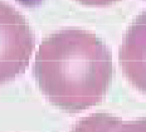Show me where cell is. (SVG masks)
<instances>
[{"label": "cell", "instance_id": "7a4b0ae2", "mask_svg": "<svg viewBox=\"0 0 146 132\" xmlns=\"http://www.w3.org/2000/svg\"><path fill=\"white\" fill-rule=\"evenodd\" d=\"M34 44V34L23 15L1 3V83L24 72Z\"/></svg>", "mask_w": 146, "mask_h": 132}, {"label": "cell", "instance_id": "3957f363", "mask_svg": "<svg viewBox=\"0 0 146 132\" xmlns=\"http://www.w3.org/2000/svg\"><path fill=\"white\" fill-rule=\"evenodd\" d=\"M118 62L126 78L146 94V10L127 28L118 50Z\"/></svg>", "mask_w": 146, "mask_h": 132}, {"label": "cell", "instance_id": "5b68a950", "mask_svg": "<svg viewBox=\"0 0 146 132\" xmlns=\"http://www.w3.org/2000/svg\"><path fill=\"white\" fill-rule=\"evenodd\" d=\"M18 1L23 3V4L28 5V7H33V5H36V4H38L40 0H18Z\"/></svg>", "mask_w": 146, "mask_h": 132}, {"label": "cell", "instance_id": "277c9868", "mask_svg": "<svg viewBox=\"0 0 146 132\" xmlns=\"http://www.w3.org/2000/svg\"><path fill=\"white\" fill-rule=\"evenodd\" d=\"M77 1L86 7H107L118 0H77Z\"/></svg>", "mask_w": 146, "mask_h": 132}, {"label": "cell", "instance_id": "6da1fadb", "mask_svg": "<svg viewBox=\"0 0 146 132\" xmlns=\"http://www.w3.org/2000/svg\"><path fill=\"white\" fill-rule=\"evenodd\" d=\"M33 76L52 104L67 113H78L106 96L113 76L112 54L93 33L62 29L42 40Z\"/></svg>", "mask_w": 146, "mask_h": 132}]
</instances>
